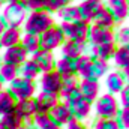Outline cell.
I'll return each instance as SVG.
<instances>
[{
    "instance_id": "52a82bcc",
    "label": "cell",
    "mask_w": 129,
    "mask_h": 129,
    "mask_svg": "<svg viewBox=\"0 0 129 129\" xmlns=\"http://www.w3.org/2000/svg\"><path fill=\"white\" fill-rule=\"evenodd\" d=\"M62 81H63V78L56 71H50V72H44V74L39 75V78L36 81V86H38L39 92L59 95V92L62 89Z\"/></svg>"
},
{
    "instance_id": "f6af8a7d",
    "label": "cell",
    "mask_w": 129,
    "mask_h": 129,
    "mask_svg": "<svg viewBox=\"0 0 129 129\" xmlns=\"http://www.w3.org/2000/svg\"><path fill=\"white\" fill-rule=\"evenodd\" d=\"M45 129H63L62 126H57V125H54V123H51L50 126H47Z\"/></svg>"
},
{
    "instance_id": "7bdbcfd3",
    "label": "cell",
    "mask_w": 129,
    "mask_h": 129,
    "mask_svg": "<svg viewBox=\"0 0 129 129\" xmlns=\"http://www.w3.org/2000/svg\"><path fill=\"white\" fill-rule=\"evenodd\" d=\"M20 129H36V128L33 126L32 123H23V126H21Z\"/></svg>"
},
{
    "instance_id": "2e32d148",
    "label": "cell",
    "mask_w": 129,
    "mask_h": 129,
    "mask_svg": "<svg viewBox=\"0 0 129 129\" xmlns=\"http://www.w3.org/2000/svg\"><path fill=\"white\" fill-rule=\"evenodd\" d=\"M126 86V81L122 75L120 71H111L105 75V87H107V93H111L114 96H117Z\"/></svg>"
},
{
    "instance_id": "277c9868",
    "label": "cell",
    "mask_w": 129,
    "mask_h": 129,
    "mask_svg": "<svg viewBox=\"0 0 129 129\" xmlns=\"http://www.w3.org/2000/svg\"><path fill=\"white\" fill-rule=\"evenodd\" d=\"M8 92L15 98V101H26L36 96L38 86L33 81H27L21 77H17L12 83L8 84Z\"/></svg>"
},
{
    "instance_id": "7dc6e473",
    "label": "cell",
    "mask_w": 129,
    "mask_h": 129,
    "mask_svg": "<svg viewBox=\"0 0 129 129\" xmlns=\"http://www.w3.org/2000/svg\"><path fill=\"white\" fill-rule=\"evenodd\" d=\"M3 6H5V3H3V0H0V12H2V9H3Z\"/></svg>"
},
{
    "instance_id": "4dcf8cb0",
    "label": "cell",
    "mask_w": 129,
    "mask_h": 129,
    "mask_svg": "<svg viewBox=\"0 0 129 129\" xmlns=\"http://www.w3.org/2000/svg\"><path fill=\"white\" fill-rule=\"evenodd\" d=\"M57 17L60 18V23H74L80 20V14H78V6L71 3L68 6L62 8L57 12Z\"/></svg>"
},
{
    "instance_id": "9a60e30c",
    "label": "cell",
    "mask_w": 129,
    "mask_h": 129,
    "mask_svg": "<svg viewBox=\"0 0 129 129\" xmlns=\"http://www.w3.org/2000/svg\"><path fill=\"white\" fill-rule=\"evenodd\" d=\"M117 44H101V45H89L87 48V54L92 56L96 60L102 62H108L113 59V54L116 51Z\"/></svg>"
},
{
    "instance_id": "6da1fadb",
    "label": "cell",
    "mask_w": 129,
    "mask_h": 129,
    "mask_svg": "<svg viewBox=\"0 0 129 129\" xmlns=\"http://www.w3.org/2000/svg\"><path fill=\"white\" fill-rule=\"evenodd\" d=\"M53 26H56V20L51 14H48L47 11H36V12L27 14L21 30L23 33H27V35L39 36L44 32H47L48 29H51Z\"/></svg>"
},
{
    "instance_id": "ab89813d",
    "label": "cell",
    "mask_w": 129,
    "mask_h": 129,
    "mask_svg": "<svg viewBox=\"0 0 129 129\" xmlns=\"http://www.w3.org/2000/svg\"><path fill=\"white\" fill-rule=\"evenodd\" d=\"M117 99H119L120 108H129V87L125 86V89L117 95Z\"/></svg>"
},
{
    "instance_id": "e0dca14e",
    "label": "cell",
    "mask_w": 129,
    "mask_h": 129,
    "mask_svg": "<svg viewBox=\"0 0 129 129\" xmlns=\"http://www.w3.org/2000/svg\"><path fill=\"white\" fill-rule=\"evenodd\" d=\"M14 114L23 122V123H30L32 117L36 114V107L33 99H26V101H17Z\"/></svg>"
},
{
    "instance_id": "30bf717a",
    "label": "cell",
    "mask_w": 129,
    "mask_h": 129,
    "mask_svg": "<svg viewBox=\"0 0 129 129\" xmlns=\"http://www.w3.org/2000/svg\"><path fill=\"white\" fill-rule=\"evenodd\" d=\"M77 6H78L80 20L92 24L95 21V17L98 15V12L105 6V3H104V0H84V2H80Z\"/></svg>"
},
{
    "instance_id": "d590c367",
    "label": "cell",
    "mask_w": 129,
    "mask_h": 129,
    "mask_svg": "<svg viewBox=\"0 0 129 129\" xmlns=\"http://www.w3.org/2000/svg\"><path fill=\"white\" fill-rule=\"evenodd\" d=\"M92 129H120L116 119H96L92 125Z\"/></svg>"
},
{
    "instance_id": "cb8c5ba5",
    "label": "cell",
    "mask_w": 129,
    "mask_h": 129,
    "mask_svg": "<svg viewBox=\"0 0 129 129\" xmlns=\"http://www.w3.org/2000/svg\"><path fill=\"white\" fill-rule=\"evenodd\" d=\"M54 71L62 77V78H68V77H74L77 75V69H75V60L66 59V57H56V64H54Z\"/></svg>"
},
{
    "instance_id": "83f0119b",
    "label": "cell",
    "mask_w": 129,
    "mask_h": 129,
    "mask_svg": "<svg viewBox=\"0 0 129 129\" xmlns=\"http://www.w3.org/2000/svg\"><path fill=\"white\" fill-rule=\"evenodd\" d=\"M93 63V57L89 56L87 53L81 54L77 60H75V69H77V77L80 80H84L87 78L89 75V71H90V66Z\"/></svg>"
},
{
    "instance_id": "9c48e42d",
    "label": "cell",
    "mask_w": 129,
    "mask_h": 129,
    "mask_svg": "<svg viewBox=\"0 0 129 129\" xmlns=\"http://www.w3.org/2000/svg\"><path fill=\"white\" fill-rule=\"evenodd\" d=\"M89 45H101V44H116V30L104 29L96 24H90V30L87 36Z\"/></svg>"
},
{
    "instance_id": "ba28073f",
    "label": "cell",
    "mask_w": 129,
    "mask_h": 129,
    "mask_svg": "<svg viewBox=\"0 0 129 129\" xmlns=\"http://www.w3.org/2000/svg\"><path fill=\"white\" fill-rule=\"evenodd\" d=\"M66 104L69 105V110L72 113V117L77 119V120L84 122L93 113V102H90L89 99L83 98L81 95L77 96L75 99H72V101H69V102H66Z\"/></svg>"
},
{
    "instance_id": "f35d334b",
    "label": "cell",
    "mask_w": 129,
    "mask_h": 129,
    "mask_svg": "<svg viewBox=\"0 0 129 129\" xmlns=\"http://www.w3.org/2000/svg\"><path fill=\"white\" fill-rule=\"evenodd\" d=\"M23 5L29 12H36V11H44V2L45 0H21Z\"/></svg>"
},
{
    "instance_id": "ffe728a7",
    "label": "cell",
    "mask_w": 129,
    "mask_h": 129,
    "mask_svg": "<svg viewBox=\"0 0 129 129\" xmlns=\"http://www.w3.org/2000/svg\"><path fill=\"white\" fill-rule=\"evenodd\" d=\"M104 3L111 11L117 23L125 21L129 17V0H104Z\"/></svg>"
},
{
    "instance_id": "603a6c76",
    "label": "cell",
    "mask_w": 129,
    "mask_h": 129,
    "mask_svg": "<svg viewBox=\"0 0 129 129\" xmlns=\"http://www.w3.org/2000/svg\"><path fill=\"white\" fill-rule=\"evenodd\" d=\"M92 24H96V26L104 27V29L116 30V27H117L119 23L116 21V18H114V15L111 14V11H110L107 6H104V8L98 12V15L95 17V21H93Z\"/></svg>"
},
{
    "instance_id": "74e56055",
    "label": "cell",
    "mask_w": 129,
    "mask_h": 129,
    "mask_svg": "<svg viewBox=\"0 0 129 129\" xmlns=\"http://www.w3.org/2000/svg\"><path fill=\"white\" fill-rule=\"evenodd\" d=\"M116 122L120 126V129H129V108H120L117 116H116Z\"/></svg>"
},
{
    "instance_id": "8d00e7d4",
    "label": "cell",
    "mask_w": 129,
    "mask_h": 129,
    "mask_svg": "<svg viewBox=\"0 0 129 129\" xmlns=\"http://www.w3.org/2000/svg\"><path fill=\"white\" fill-rule=\"evenodd\" d=\"M116 44L129 47V26H122L116 30Z\"/></svg>"
},
{
    "instance_id": "681fc988",
    "label": "cell",
    "mask_w": 129,
    "mask_h": 129,
    "mask_svg": "<svg viewBox=\"0 0 129 129\" xmlns=\"http://www.w3.org/2000/svg\"><path fill=\"white\" fill-rule=\"evenodd\" d=\"M126 87H129V83H126Z\"/></svg>"
},
{
    "instance_id": "4316f807",
    "label": "cell",
    "mask_w": 129,
    "mask_h": 129,
    "mask_svg": "<svg viewBox=\"0 0 129 129\" xmlns=\"http://www.w3.org/2000/svg\"><path fill=\"white\" fill-rule=\"evenodd\" d=\"M108 72H110V63H108V62H102V60L93 59V63L90 66L87 80H96V81H99V80L104 78Z\"/></svg>"
},
{
    "instance_id": "5bb4252c",
    "label": "cell",
    "mask_w": 129,
    "mask_h": 129,
    "mask_svg": "<svg viewBox=\"0 0 129 129\" xmlns=\"http://www.w3.org/2000/svg\"><path fill=\"white\" fill-rule=\"evenodd\" d=\"M33 101H35L36 113H45V114H48V113L60 102V98H59V95H51V93L38 92L36 96L33 98Z\"/></svg>"
},
{
    "instance_id": "4fadbf2b",
    "label": "cell",
    "mask_w": 129,
    "mask_h": 129,
    "mask_svg": "<svg viewBox=\"0 0 129 129\" xmlns=\"http://www.w3.org/2000/svg\"><path fill=\"white\" fill-rule=\"evenodd\" d=\"M87 48H89L87 42H77V41L66 39L63 42V45L60 47V53H62V57L71 59V60H77L81 54L87 53Z\"/></svg>"
},
{
    "instance_id": "f1b7e54d",
    "label": "cell",
    "mask_w": 129,
    "mask_h": 129,
    "mask_svg": "<svg viewBox=\"0 0 129 129\" xmlns=\"http://www.w3.org/2000/svg\"><path fill=\"white\" fill-rule=\"evenodd\" d=\"M20 45H21V48L29 54V57H32L35 53L39 51V36L23 33L21 41H20Z\"/></svg>"
},
{
    "instance_id": "1f68e13d",
    "label": "cell",
    "mask_w": 129,
    "mask_h": 129,
    "mask_svg": "<svg viewBox=\"0 0 129 129\" xmlns=\"http://www.w3.org/2000/svg\"><path fill=\"white\" fill-rule=\"evenodd\" d=\"M17 77H18V68L17 66H12V64L2 63L0 62V81L3 84L12 83Z\"/></svg>"
},
{
    "instance_id": "484cf974",
    "label": "cell",
    "mask_w": 129,
    "mask_h": 129,
    "mask_svg": "<svg viewBox=\"0 0 129 129\" xmlns=\"http://www.w3.org/2000/svg\"><path fill=\"white\" fill-rule=\"evenodd\" d=\"M111 60H113L114 66L117 68V71H122L123 68L129 66V47H126V45H117Z\"/></svg>"
},
{
    "instance_id": "ee69618b",
    "label": "cell",
    "mask_w": 129,
    "mask_h": 129,
    "mask_svg": "<svg viewBox=\"0 0 129 129\" xmlns=\"http://www.w3.org/2000/svg\"><path fill=\"white\" fill-rule=\"evenodd\" d=\"M5 29H6V24L3 23V20H2V17H0V36H2V33L5 32Z\"/></svg>"
},
{
    "instance_id": "3957f363",
    "label": "cell",
    "mask_w": 129,
    "mask_h": 129,
    "mask_svg": "<svg viewBox=\"0 0 129 129\" xmlns=\"http://www.w3.org/2000/svg\"><path fill=\"white\" fill-rule=\"evenodd\" d=\"M119 110V99L111 93L99 95V98L93 102V113L96 114V119H116Z\"/></svg>"
},
{
    "instance_id": "bcb514c9",
    "label": "cell",
    "mask_w": 129,
    "mask_h": 129,
    "mask_svg": "<svg viewBox=\"0 0 129 129\" xmlns=\"http://www.w3.org/2000/svg\"><path fill=\"white\" fill-rule=\"evenodd\" d=\"M15 2H21V0H3V3H15Z\"/></svg>"
},
{
    "instance_id": "f907efd6",
    "label": "cell",
    "mask_w": 129,
    "mask_h": 129,
    "mask_svg": "<svg viewBox=\"0 0 129 129\" xmlns=\"http://www.w3.org/2000/svg\"><path fill=\"white\" fill-rule=\"evenodd\" d=\"M77 2H84V0H77Z\"/></svg>"
},
{
    "instance_id": "8992f818",
    "label": "cell",
    "mask_w": 129,
    "mask_h": 129,
    "mask_svg": "<svg viewBox=\"0 0 129 129\" xmlns=\"http://www.w3.org/2000/svg\"><path fill=\"white\" fill-rule=\"evenodd\" d=\"M59 27L64 35V39L77 41V42H87V36H89V30H90L89 23L78 20L74 23H60Z\"/></svg>"
},
{
    "instance_id": "836d02e7",
    "label": "cell",
    "mask_w": 129,
    "mask_h": 129,
    "mask_svg": "<svg viewBox=\"0 0 129 129\" xmlns=\"http://www.w3.org/2000/svg\"><path fill=\"white\" fill-rule=\"evenodd\" d=\"M74 0H45L44 2V11H47L48 14H57L62 8L71 5Z\"/></svg>"
},
{
    "instance_id": "60d3db41",
    "label": "cell",
    "mask_w": 129,
    "mask_h": 129,
    "mask_svg": "<svg viewBox=\"0 0 129 129\" xmlns=\"http://www.w3.org/2000/svg\"><path fill=\"white\" fill-rule=\"evenodd\" d=\"M63 129H89V128H87V125H86L84 122L77 120V119L72 117V119L63 126Z\"/></svg>"
},
{
    "instance_id": "b9f144b4",
    "label": "cell",
    "mask_w": 129,
    "mask_h": 129,
    "mask_svg": "<svg viewBox=\"0 0 129 129\" xmlns=\"http://www.w3.org/2000/svg\"><path fill=\"white\" fill-rule=\"evenodd\" d=\"M122 75H123V78H125V81L126 83H129V66H126V68H123L122 71Z\"/></svg>"
},
{
    "instance_id": "d6a6232c",
    "label": "cell",
    "mask_w": 129,
    "mask_h": 129,
    "mask_svg": "<svg viewBox=\"0 0 129 129\" xmlns=\"http://www.w3.org/2000/svg\"><path fill=\"white\" fill-rule=\"evenodd\" d=\"M21 126H23V122L14 113L0 116V129H20Z\"/></svg>"
},
{
    "instance_id": "d6986e66",
    "label": "cell",
    "mask_w": 129,
    "mask_h": 129,
    "mask_svg": "<svg viewBox=\"0 0 129 129\" xmlns=\"http://www.w3.org/2000/svg\"><path fill=\"white\" fill-rule=\"evenodd\" d=\"M48 114H50V117H51V122H53L54 125H57V126H62V128L72 119V113H71V110H69V105H68L66 102H62V101H60Z\"/></svg>"
},
{
    "instance_id": "7a4b0ae2",
    "label": "cell",
    "mask_w": 129,
    "mask_h": 129,
    "mask_svg": "<svg viewBox=\"0 0 129 129\" xmlns=\"http://www.w3.org/2000/svg\"><path fill=\"white\" fill-rule=\"evenodd\" d=\"M27 14H29V11L26 9L23 2H15V3H5L3 9L0 12V17H2L3 23L6 24V27L21 29Z\"/></svg>"
},
{
    "instance_id": "d4e9b609",
    "label": "cell",
    "mask_w": 129,
    "mask_h": 129,
    "mask_svg": "<svg viewBox=\"0 0 129 129\" xmlns=\"http://www.w3.org/2000/svg\"><path fill=\"white\" fill-rule=\"evenodd\" d=\"M39 75H41V71H39V68L36 66V63L33 62L30 57L18 68V77H21V78H24L27 81L36 83Z\"/></svg>"
},
{
    "instance_id": "e575fe53",
    "label": "cell",
    "mask_w": 129,
    "mask_h": 129,
    "mask_svg": "<svg viewBox=\"0 0 129 129\" xmlns=\"http://www.w3.org/2000/svg\"><path fill=\"white\" fill-rule=\"evenodd\" d=\"M30 123H32L36 129H45L47 126H50L53 122H51L50 114H45V113H36V114L32 117Z\"/></svg>"
},
{
    "instance_id": "8fae6325",
    "label": "cell",
    "mask_w": 129,
    "mask_h": 129,
    "mask_svg": "<svg viewBox=\"0 0 129 129\" xmlns=\"http://www.w3.org/2000/svg\"><path fill=\"white\" fill-rule=\"evenodd\" d=\"M27 59H29V54L21 48V45H15V47H11V48L0 51V62L2 63L12 64L17 68H20Z\"/></svg>"
},
{
    "instance_id": "ac0fdd59",
    "label": "cell",
    "mask_w": 129,
    "mask_h": 129,
    "mask_svg": "<svg viewBox=\"0 0 129 129\" xmlns=\"http://www.w3.org/2000/svg\"><path fill=\"white\" fill-rule=\"evenodd\" d=\"M78 90L83 98L89 99L90 102H95L101 95V83L96 80H87V78L80 80Z\"/></svg>"
},
{
    "instance_id": "7c38bea8",
    "label": "cell",
    "mask_w": 129,
    "mask_h": 129,
    "mask_svg": "<svg viewBox=\"0 0 129 129\" xmlns=\"http://www.w3.org/2000/svg\"><path fill=\"white\" fill-rule=\"evenodd\" d=\"M78 84H80V78L77 75L74 77H68L63 78L62 81V89L59 92V98L62 102H69L77 96H80V90H78Z\"/></svg>"
},
{
    "instance_id": "f546056e",
    "label": "cell",
    "mask_w": 129,
    "mask_h": 129,
    "mask_svg": "<svg viewBox=\"0 0 129 129\" xmlns=\"http://www.w3.org/2000/svg\"><path fill=\"white\" fill-rule=\"evenodd\" d=\"M15 104H17L15 98L8 92V89H3V90L0 92V116L14 113Z\"/></svg>"
},
{
    "instance_id": "5b68a950",
    "label": "cell",
    "mask_w": 129,
    "mask_h": 129,
    "mask_svg": "<svg viewBox=\"0 0 129 129\" xmlns=\"http://www.w3.org/2000/svg\"><path fill=\"white\" fill-rule=\"evenodd\" d=\"M64 41H66L64 35L62 33L60 27L56 24L51 29H48L47 32L39 35V50L54 53L56 50H60V47L63 45Z\"/></svg>"
},
{
    "instance_id": "7402d4cb",
    "label": "cell",
    "mask_w": 129,
    "mask_h": 129,
    "mask_svg": "<svg viewBox=\"0 0 129 129\" xmlns=\"http://www.w3.org/2000/svg\"><path fill=\"white\" fill-rule=\"evenodd\" d=\"M21 36H23V30L21 29L6 27L5 32L0 36V51L6 50V48H11V47H15V45H20Z\"/></svg>"
},
{
    "instance_id": "c3c4849f",
    "label": "cell",
    "mask_w": 129,
    "mask_h": 129,
    "mask_svg": "<svg viewBox=\"0 0 129 129\" xmlns=\"http://www.w3.org/2000/svg\"><path fill=\"white\" fill-rule=\"evenodd\" d=\"M3 89H5V84H3V83H2V81H0V92H2V90H3Z\"/></svg>"
},
{
    "instance_id": "44dd1931",
    "label": "cell",
    "mask_w": 129,
    "mask_h": 129,
    "mask_svg": "<svg viewBox=\"0 0 129 129\" xmlns=\"http://www.w3.org/2000/svg\"><path fill=\"white\" fill-rule=\"evenodd\" d=\"M30 59H32L33 62L36 63V66L39 68L41 74L54 71V64H56V56H54V53H48V51L39 50L38 53L33 54Z\"/></svg>"
}]
</instances>
